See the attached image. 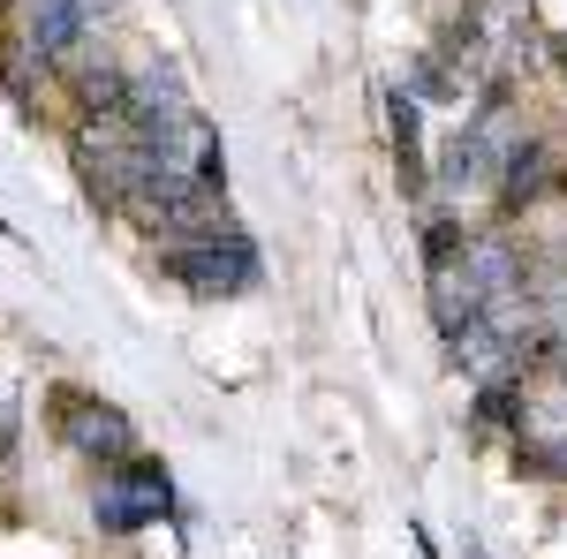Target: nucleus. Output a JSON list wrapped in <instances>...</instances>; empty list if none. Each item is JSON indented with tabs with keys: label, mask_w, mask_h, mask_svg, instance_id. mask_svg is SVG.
<instances>
[{
	"label": "nucleus",
	"mask_w": 567,
	"mask_h": 559,
	"mask_svg": "<svg viewBox=\"0 0 567 559\" xmlns=\"http://www.w3.org/2000/svg\"><path fill=\"white\" fill-rule=\"evenodd\" d=\"M560 61H567V53H560Z\"/></svg>",
	"instance_id": "9d476101"
},
{
	"label": "nucleus",
	"mask_w": 567,
	"mask_h": 559,
	"mask_svg": "<svg viewBox=\"0 0 567 559\" xmlns=\"http://www.w3.org/2000/svg\"><path fill=\"white\" fill-rule=\"evenodd\" d=\"M122 114H130V130H167L175 114H189V99H182V76L175 69H152V76H136L130 99H122Z\"/></svg>",
	"instance_id": "423d86ee"
},
{
	"label": "nucleus",
	"mask_w": 567,
	"mask_h": 559,
	"mask_svg": "<svg viewBox=\"0 0 567 559\" xmlns=\"http://www.w3.org/2000/svg\"><path fill=\"white\" fill-rule=\"evenodd\" d=\"M61 438H69L76 454H130V416H114V408H99V401H76V408L61 416Z\"/></svg>",
	"instance_id": "0eeeda50"
},
{
	"label": "nucleus",
	"mask_w": 567,
	"mask_h": 559,
	"mask_svg": "<svg viewBox=\"0 0 567 559\" xmlns=\"http://www.w3.org/2000/svg\"><path fill=\"white\" fill-rule=\"evenodd\" d=\"M167 469L159 462H122V469L99 484V529H144V521L167 515Z\"/></svg>",
	"instance_id": "20e7f679"
},
{
	"label": "nucleus",
	"mask_w": 567,
	"mask_h": 559,
	"mask_svg": "<svg viewBox=\"0 0 567 559\" xmlns=\"http://www.w3.org/2000/svg\"><path fill=\"white\" fill-rule=\"evenodd\" d=\"M144 144H152V182H213L219 174V130L197 106L175 114L167 130H152Z\"/></svg>",
	"instance_id": "7ed1b4c3"
},
{
	"label": "nucleus",
	"mask_w": 567,
	"mask_h": 559,
	"mask_svg": "<svg viewBox=\"0 0 567 559\" xmlns=\"http://www.w3.org/2000/svg\"><path fill=\"white\" fill-rule=\"evenodd\" d=\"M76 99H84V114H122L130 76H114V69H84V76H76Z\"/></svg>",
	"instance_id": "1a4fd4ad"
},
{
	"label": "nucleus",
	"mask_w": 567,
	"mask_h": 559,
	"mask_svg": "<svg viewBox=\"0 0 567 559\" xmlns=\"http://www.w3.org/2000/svg\"><path fill=\"white\" fill-rule=\"evenodd\" d=\"M553 189V152H537V144H507V159H499V197L507 205H523V197H545Z\"/></svg>",
	"instance_id": "6e6552de"
},
{
	"label": "nucleus",
	"mask_w": 567,
	"mask_h": 559,
	"mask_svg": "<svg viewBox=\"0 0 567 559\" xmlns=\"http://www.w3.org/2000/svg\"><path fill=\"white\" fill-rule=\"evenodd\" d=\"M76 39H84V8L76 0H23V45L39 61H61Z\"/></svg>",
	"instance_id": "39448f33"
},
{
	"label": "nucleus",
	"mask_w": 567,
	"mask_h": 559,
	"mask_svg": "<svg viewBox=\"0 0 567 559\" xmlns=\"http://www.w3.org/2000/svg\"><path fill=\"white\" fill-rule=\"evenodd\" d=\"M76 159H84V182L106 205H136L152 189V144H144V130H130V114H84Z\"/></svg>",
	"instance_id": "f257e3e1"
},
{
	"label": "nucleus",
	"mask_w": 567,
	"mask_h": 559,
	"mask_svg": "<svg viewBox=\"0 0 567 559\" xmlns=\"http://www.w3.org/2000/svg\"><path fill=\"white\" fill-rule=\"evenodd\" d=\"M167 272L189 296H250L258 288V250L243 235H205V242H175Z\"/></svg>",
	"instance_id": "f03ea898"
}]
</instances>
